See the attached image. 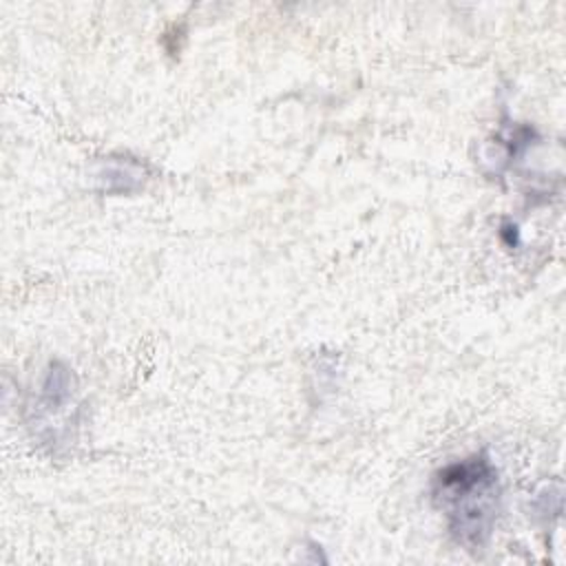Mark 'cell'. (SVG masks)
<instances>
[{"label":"cell","instance_id":"1","mask_svg":"<svg viewBox=\"0 0 566 566\" xmlns=\"http://www.w3.org/2000/svg\"><path fill=\"white\" fill-rule=\"evenodd\" d=\"M431 497L444 513L451 537L469 551L482 548L493 533L502 502L497 467L484 451L449 462L436 471Z\"/></svg>","mask_w":566,"mask_h":566},{"label":"cell","instance_id":"2","mask_svg":"<svg viewBox=\"0 0 566 566\" xmlns=\"http://www.w3.org/2000/svg\"><path fill=\"white\" fill-rule=\"evenodd\" d=\"M93 179L104 195H133L146 181V166L128 155H108L97 161Z\"/></svg>","mask_w":566,"mask_h":566}]
</instances>
